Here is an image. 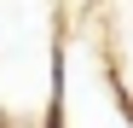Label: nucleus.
<instances>
[{"instance_id": "f257e3e1", "label": "nucleus", "mask_w": 133, "mask_h": 128, "mask_svg": "<svg viewBox=\"0 0 133 128\" xmlns=\"http://www.w3.org/2000/svg\"><path fill=\"white\" fill-rule=\"evenodd\" d=\"M0 122H6V105H0Z\"/></svg>"}]
</instances>
